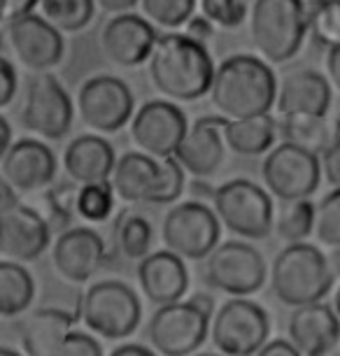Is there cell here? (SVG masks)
I'll list each match as a JSON object with an SVG mask.
<instances>
[{"label": "cell", "instance_id": "cell-37", "mask_svg": "<svg viewBox=\"0 0 340 356\" xmlns=\"http://www.w3.org/2000/svg\"><path fill=\"white\" fill-rule=\"evenodd\" d=\"M317 243L324 247H340V189H331L317 203L315 217Z\"/></svg>", "mask_w": 340, "mask_h": 356}, {"label": "cell", "instance_id": "cell-32", "mask_svg": "<svg viewBox=\"0 0 340 356\" xmlns=\"http://www.w3.org/2000/svg\"><path fill=\"white\" fill-rule=\"evenodd\" d=\"M96 0H40L38 10L61 33H79L91 24Z\"/></svg>", "mask_w": 340, "mask_h": 356}, {"label": "cell", "instance_id": "cell-25", "mask_svg": "<svg viewBox=\"0 0 340 356\" xmlns=\"http://www.w3.org/2000/svg\"><path fill=\"white\" fill-rule=\"evenodd\" d=\"M115 165H117V154L108 140L101 138V133L77 136L75 140H70L63 152L65 175L79 186L110 182Z\"/></svg>", "mask_w": 340, "mask_h": 356}, {"label": "cell", "instance_id": "cell-3", "mask_svg": "<svg viewBox=\"0 0 340 356\" xmlns=\"http://www.w3.org/2000/svg\"><path fill=\"white\" fill-rule=\"evenodd\" d=\"M336 275L329 259L319 247L310 243H289L273 259L270 289L280 303L301 307L317 303L331 291Z\"/></svg>", "mask_w": 340, "mask_h": 356}, {"label": "cell", "instance_id": "cell-44", "mask_svg": "<svg viewBox=\"0 0 340 356\" xmlns=\"http://www.w3.org/2000/svg\"><path fill=\"white\" fill-rule=\"evenodd\" d=\"M40 5V0H3V22L31 15Z\"/></svg>", "mask_w": 340, "mask_h": 356}, {"label": "cell", "instance_id": "cell-50", "mask_svg": "<svg viewBox=\"0 0 340 356\" xmlns=\"http://www.w3.org/2000/svg\"><path fill=\"white\" fill-rule=\"evenodd\" d=\"M326 259H329V266L336 277H340V247H331V252L326 254Z\"/></svg>", "mask_w": 340, "mask_h": 356}, {"label": "cell", "instance_id": "cell-1", "mask_svg": "<svg viewBox=\"0 0 340 356\" xmlns=\"http://www.w3.org/2000/svg\"><path fill=\"white\" fill-rule=\"evenodd\" d=\"M147 68L154 89L179 103H191L210 93L217 70L208 47L177 31L159 35Z\"/></svg>", "mask_w": 340, "mask_h": 356}, {"label": "cell", "instance_id": "cell-53", "mask_svg": "<svg viewBox=\"0 0 340 356\" xmlns=\"http://www.w3.org/2000/svg\"><path fill=\"white\" fill-rule=\"evenodd\" d=\"M0 356H22V354L15 352V349H10V347H3L0 349Z\"/></svg>", "mask_w": 340, "mask_h": 356}, {"label": "cell", "instance_id": "cell-4", "mask_svg": "<svg viewBox=\"0 0 340 356\" xmlns=\"http://www.w3.org/2000/svg\"><path fill=\"white\" fill-rule=\"evenodd\" d=\"M184 172L175 156L156 159L145 152H126L117 159L110 182L126 203L168 205L184 193Z\"/></svg>", "mask_w": 340, "mask_h": 356}, {"label": "cell", "instance_id": "cell-19", "mask_svg": "<svg viewBox=\"0 0 340 356\" xmlns=\"http://www.w3.org/2000/svg\"><path fill=\"white\" fill-rule=\"evenodd\" d=\"M51 228L42 212L31 205L17 203L0 210V254L3 259L31 264L49 247Z\"/></svg>", "mask_w": 340, "mask_h": 356}, {"label": "cell", "instance_id": "cell-10", "mask_svg": "<svg viewBox=\"0 0 340 356\" xmlns=\"http://www.w3.org/2000/svg\"><path fill=\"white\" fill-rule=\"evenodd\" d=\"M322 159L319 154L291 143H282L266 154L261 163V179L270 196L284 200L310 198L322 182Z\"/></svg>", "mask_w": 340, "mask_h": 356}, {"label": "cell", "instance_id": "cell-18", "mask_svg": "<svg viewBox=\"0 0 340 356\" xmlns=\"http://www.w3.org/2000/svg\"><path fill=\"white\" fill-rule=\"evenodd\" d=\"M108 261L105 243L101 233L89 226H75L58 233L56 243L51 245V264L58 277L70 284H84L101 273Z\"/></svg>", "mask_w": 340, "mask_h": 356}, {"label": "cell", "instance_id": "cell-29", "mask_svg": "<svg viewBox=\"0 0 340 356\" xmlns=\"http://www.w3.org/2000/svg\"><path fill=\"white\" fill-rule=\"evenodd\" d=\"M112 235H115L117 252H122L129 261H143L152 254L154 226H152V221L145 214L122 210L115 217Z\"/></svg>", "mask_w": 340, "mask_h": 356}, {"label": "cell", "instance_id": "cell-23", "mask_svg": "<svg viewBox=\"0 0 340 356\" xmlns=\"http://www.w3.org/2000/svg\"><path fill=\"white\" fill-rule=\"evenodd\" d=\"M286 331L303 356H326L340 335V317L333 305L317 300L294 307Z\"/></svg>", "mask_w": 340, "mask_h": 356}, {"label": "cell", "instance_id": "cell-33", "mask_svg": "<svg viewBox=\"0 0 340 356\" xmlns=\"http://www.w3.org/2000/svg\"><path fill=\"white\" fill-rule=\"evenodd\" d=\"M77 193L79 184L68 179V182H56L42 193V217L47 219L51 231L63 233L70 228L72 217H77Z\"/></svg>", "mask_w": 340, "mask_h": 356}, {"label": "cell", "instance_id": "cell-31", "mask_svg": "<svg viewBox=\"0 0 340 356\" xmlns=\"http://www.w3.org/2000/svg\"><path fill=\"white\" fill-rule=\"evenodd\" d=\"M315 217H317V207L310 203V198L284 200L280 212L275 214L273 231L286 245L303 243L308 235H315Z\"/></svg>", "mask_w": 340, "mask_h": 356}, {"label": "cell", "instance_id": "cell-41", "mask_svg": "<svg viewBox=\"0 0 340 356\" xmlns=\"http://www.w3.org/2000/svg\"><path fill=\"white\" fill-rule=\"evenodd\" d=\"M17 70L15 65L10 63V58H3L0 61V107H8L12 103L17 93Z\"/></svg>", "mask_w": 340, "mask_h": 356}, {"label": "cell", "instance_id": "cell-34", "mask_svg": "<svg viewBox=\"0 0 340 356\" xmlns=\"http://www.w3.org/2000/svg\"><path fill=\"white\" fill-rule=\"evenodd\" d=\"M308 33L319 47L340 44V0H308Z\"/></svg>", "mask_w": 340, "mask_h": 356}, {"label": "cell", "instance_id": "cell-43", "mask_svg": "<svg viewBox=\"0 0 340 356\" xmlns=\"http://www.w3.org/2000/svg\"><path fill=\"white\" fill-rule=\"evenodd\" d=\"M254 356H303V354L298 352V347L291 340L277 338V340L266 342V345L259 349Z\"/></svg>", "mask_w": 340, "mask_h": 356}, {"label": "cell", "instance_id": "cell-46", "mask_svg": "<svg viewBox=\"0 0 340 356\" xmlns=\"http://www.w3.org/2000/svg\"><path fill=\"white\" fill-rule=\"evenodd\" d=\"M140 0H96V5L110 15H124V12H131Z\"/></svg>", "mask_w": 340, "mask_h": 356}, {"label": "cell", "instance_id": "cell-48", "mask_svg": "<svg viewBox=\"0 0 340 356\" xmlns=\"http://www.w3.org/2000/svg\"><path fill=\"white\" fill-rule=\"evenodd\" d=\"M15 145V140H12V129H10V119L0 117V156H3L5 152L10 149V147Z\"/></svg>", "mask_w": 340, "mask_h": 356}, {"label": "cell", "instance_id": "cell-54", "mask_svg": "<svg viewBox=\"0 0 340 356\" xmlns=\"http://www.w3.org/2000/svg\"><path fill=\"white\" fill-rule=\"evenodd\" d=\"M336 136H340V117L336 119Z\"/></svg>", "mask_w": 340, "mask_h": 356}, {"label": "cell", "instance_id": "cell-55", "mask_svg": "<svg viewBox=\"0 0 340 356\" xmlns=\"http://www.w3.org/2000/svg\"><path fill=\"white\" fill-rule=\"evenodd\" d=\"M193 356H226V354H208L205 352V354H193Z\"/></svg>", "mask_w": 340, "mask_h": 356}, {"label": "cell", "instance_id": "cell-35", "mask_svg": "<svg viewBox=\"0 0 340 356\" xmlns=\"http://www.w3.org/2000/svg\"><path fill=\"white\" fill-rule=\"evenodd\" d=\"M115 186L112 182H96L82 184L77 193V217H82L89 224H101L108 221L115 210Z\"/></svg>", "mask_w": 340, "mask_h": 356}, {"label": "cell", "instance_id": "cell-47", "mask_svg": "<svg viewBox=\"0 0 340 356\" xmlns=\"http://www.w3.org/2000/svg\"><path fill=\"white\" fill-rule=\"evenodd\" d=\"M110 356H156V354L145 345H122V347L112 349Z\"/></svg>", "mask_w": 340, "mask_h": 356}, {"label": "cell", "instance_id": "cell-16", "mask_svg": "<svg viewBox=\"0 0 340 356\" xmlns=\"http://www.w3.org/2000/svg\"><path fill=\"white\" fill-rule=\"evenodd\" d=\"M5 40L24 68L49 72L63 58L65 44L61 31L54 29L42 15H24L5 22Z\"/></svg>", "mask_w": 340, "mask_h": 356}, {"label": "cell", "instance_id": "cell-14", "mask_svg": "<svg viewBox=\"0 0 340 356\" xmlns=\"http://www.w3.org/2000/svg\"><path fill=\"white\" fill-rule=\"evenodd\" d=\"M75 105L65 86L49 72H38L24 96L22 124L42 140H63L72 129Z\"/></svg>", "mask_w": 340, "mask_h": 356}, {"label": "cell", "instance_id": "cell-8", "mask_svg": "<svg viewBox=\"0 0 340 356\" xmlns=\"http://www.w3.org/2000/svg\"><path fill=\"white\" fill-rule=\"evenodd\" d=\"M222 221L215 207L201 200H184L175 205L161 221V240L165 250L184 261H203L219 245Z\"/></svg>", "mask_w": 340, "mask_h": 356}, {"label": "cell", "instance_id": "cell-9", "mask_svg": "<svg viewBox=\"0 0 340 356\" xmlns=\"http://www.w3.org/2000/svg\"><path fill=\"white\" fill-rule=\"evenodd\" d=\"M268 314L245 296H233L212 317V345L226 356H254L268 342Z\"/></svg>", "mask_w": 340, "mask_h": 356}, {"label": "cell", "instance_id": "cell-26", "mask_svg": "<svg viewBox=\"0 0 340 356\" xmlns=\"http://www.w3.org/2000/svg\"><path fill=\"white\" fill-rule=\"evenodd\" d=\"M77 319L70 312L54 305L33 310L19 324V338L26 356H58L65 338L72 331Z\"/></svg>", "mask_w": 340, "mask_h": 356}, {"label": "cell", "instance_id": "cell-40", "mask_svg": "<svg viewBox=\"0 0 340 356\" xmlns=\"http://www.w3.org/2000/svg\"><path fill=\"white\" fill-rule=\"evenodd\" d=\"M319 159H322L324 179L331 184V189H340V136H333L331 145Z\"/></svg>", "mask_w": 340, "mask_h": 356}, {"label": "cell", "instance_id": "cell-45", "mask_svg": "<svg viewBox=\"0 0 340 356\" xmlns=\"http://www.w3.org/2000/svg\"><path fill=\"white\" fill-rule=\"evenodd\" d=\"M326 77L340 91V44L326 51Z\"/></svg>", "mask_w": 340, "mask_h": 356}, {"label": "cell", "instance_id": "cell-36", "mask_svg": "<svg viewBox=\"0 0 340 356\" xmlns=\"http://www.w3.org/2000/svg\"><path fill=\"white\" fill-rule=\"evenodd\" d=\"M196 3L198 0H140V10L156 29L175 31L193 17Z\"/></svg>", "mask_w": 340, "mask_h": 356}, {"label": "cell", "instance_id": "cell-39", "mask_svg": "<svg viewBox=\"0 0 340 356\" xmlns=\"http://www.w3.org/2000/svg\"><path fill=\"white\" fill-rule=\"evenodd\" d=\"M58 356H103V349L98 345V340H93L89 333L70 331Z\"/></svg>", "mask_w": 340, "mask_h": 356}, {"label": "cell", "instance_id": "cell-52", "mask_svg": "<svg viewBox=\"0 0 340 356\" xmlns=\"http://www.w3.org/2000/svg\"><path fill=\"white\" fill-rule=\"evenodd\" d=\"M326 356H340V335H338V340H336V345L331 347V352L326 354Z\"/></svg>", "mask_w": 340, "mask_h": 356}, {"label": "cell", "instance_id": "cell-11", "mask_svg": "<svg viewBox=\"0 0 340 356\" xmlns=\"http://www.w3.org/2000/svg\"><path fill=\"white\" fill-rule=\"evenodd\" d=\"M268 268L257 247L245 240L219 243L205 259L203 282L229 296H250L264 286Z\"/></svg>", "mask_w": 340, "mask_h": 356}, {"label": "cell", "instance_id": "cell-15", "mask_svg": "<svg viewBox=\"0 0 340 356\" xmlns=\"http://www.w3.org/2000/svg\"><path fill=\"white\" fill-rule=\"evenodd\" d=\"M189 131L184 112L168 98H154L140 105L131 119V140L140 152L156 159L175 156Z\"/></svg>", "mask_w": 340, "mask_h": 356}, {"label": "cell", "instance_id": "cell-7", "mask_svg": "<svg viewBox=\"0 0 340 356\" xmlns=\"http://www.w3.org/2000/svg\"><path fill=\"white\" fill-rule=\"evenodd\" d=\"M212 207L226 231L243 240H264L275 226V210L268 189L243 177L217 186Z\"/></svg>", "mask_w": 340, "mask_h": 356}, {"label": "cell", "instance_id": "cell-20", "mask_svg": "<svg viewBox=\"0 0 340 356\" xmlns=\"http://www.w3.org/2000/svg\"><path fill=\"white\" fill-rule=\"evenodd\" d=\"M229 119L222 114H203L189 124V131L177 147L175 159L191 177H212L224 163L226 140L224 126Z\"/></svg>", "mask_w": 340, "mask_h": 356}, {"label": "cell", "instance_id": "cell-12", "mask_svg": "<svg viewBox=\"0 0 340 356\" xmlns=\"http://www.w3.org/2000/svg\"><path fill=\"white\" fill-rule=\"evenodd\" d=\"M75 107L84 126L105 136L131 124L136 114V98L124 79L115 75H93L79 84Z\"/></svg>", "mask_w": 340, "mask_h": 356}, {"label": "cell", "instance_id": "cell-17", "mask_svg": "<svg viewBox=\"0 0 340 356\" xmlns=\"http://www.w3.org/2000/svg\"><path fill=\"white\" fill-rule=\"evenodd\" d=\"M156 26L143 15H112L101 31V51L117 68H138L156 47Z\"/></svg>", "mask_w": 340, "mask_h": 356}, {"label": "cell", "instance_id": "cell-38", "mask_svg": "<svg viewBox=\"0 0 340 356\" xmlns=\"http://www.w3.org/2000/svg\"><path fill=\"white\" fill-rule=\"evenodd\" d=\"M198 5H201V15L224 31H236L248 19V8L243 0H198Z\"/></svg>", "mask_w": 340, "mask_h": 356}, {"label": "cell", "instance_id": "cell-21", "mask_svg": "<svg viewBox=\"0 0 340 356\" xmlns=\"http://www.w3.org/2000/svg\"><path fill=\"white\" fill-rule=\"evenodd\" d=\"M56 156L44 143L22 138L0 156V175L19 193L47 189L56 179Z\"/></svg>", "mask_w": 340, "mask_h": 356}, {"label": "cell", "instance_id": "cell-27", "mask_svg": "<svg viewBox=\"0 0 340 356\" xmlns=\"http://www.w3.org/2000/svg\"><path fill=\"white\" fill-rule=\"evenodd\" d=\"M280 126L270 114L252 119H238V122H226L224 126V140L226 147L233 149L240 156H261L270 152L273 143L277 138Z\"/></svg>", "mask_w": 340, "mask_h": 356}, {"label": "cell", "instance_id": "cell-6", "mask_svg": "<svg viewBox=\"0 0 340 356\" xmlns=\"http://www.w3.org/2000/svg\"><path fill=\"white\" fill-rule=\"evenodd\" d=\"M143 319L140 298L126 282L101 280L84 291L82 321L91 333L105 340H124L136 333Z\"/></svg>", "mask_w": 340, "mask_h": 356}, {"label": "cell", "instance_id": "cell-5", "mask_svg": "<svg viewBox=\"0 0 340 356\" xmlns=\"http://www.w3.org/2000/svg\"><path fill=\"white\" fill-rule=\"evenodd\" d=\"M308 35L305 0H254L250 10V38L268 63H286L301 51Z\"/></svg>", "mask_w": 340, "mask_h": 356}, {"label": "cell", "instance_id": "cell-28", "mask_svg": "<svg viewBox=\"0 0 340 356\" xmlns=\"http://www.w3.org/2000/svg\"><path fill=\"white\" fill-rule=\"evenodd\" d=\"M35 298V282L19 261H0V314L17 317L26 312Z\"/></svg>", "mask_w": 340, "mask_h": 356}, {"label": "cell", "instance_id": "cell-24", "mask_svg": "<svg viewBox=\"0 0 340 356\" xmlns=\"http://www.w3.org/2000/svg\"><path fill=\"white\" fill-rule=\"evenodd\" d=\"M331 82L317 70H294L277 86L275 110L280 117H326L331 107Z\"/></svg>", "mask_w": 340, "mask_h": 356}, {"label": "cell", "instance_id": "cell-49", "mask_svg": "<svg viewBox=\"0 0 340 356\" xmlns=\"http://www.w3.org/2000/svg\"><path fill=\"white\" fill-rule=\"evenodd\" d=\"M189 300H193V303H196L198 307H201V310H205L210 314V317H215V300H212V296L210 293H196V296H191Z\"/></svg>", "mask_w": 340, "mask_h": 356}, {"label": "cell", "instance_id": "cell-30", "mask_svg": "<svg viewBox=\"0 0 340 356\" xmlns=\"http://www.w3.org/2000/svg\"><path fill=\"white\" fill-rule=\"evenodd\" d=\"M280 136L284 143L298 145L303 149L322 156L326 147L331 145V133L326 117H310V114H296V117H280Z\"/></svg>", "mask_w": 340, "mask_h": 356}, {"label": "cell", "instance_id": "cell-42", "mask_svg": "<svg viewBox=\"0 0 340 356\" xmlns=\"http://www.w3.org/2000/svg\"><path fill=\"white\" fill-rule=\"evenodd\" d=\"M184 33L196 40V42L205 44L212 35H215V24H212L205 15H193L189 22L184 24Z\"/></svg>", "mask_w": 340, "mask_h": 356}, {"label": "cell", "instance_id": "cell-22", "mask_svg": "<svg viewBox=\"0 0 340 356\" xmlns=\"http://www.w3.org/2000/svg\"><path fill=\"white\" fill-rule=\"evenodd\" d=\"M138 284L149 303H177L189 289V270H186L184 259L170 250L152 252L138 266Z\"/></svg>", "mask_w": 340, "mask_h": 356}, {"label": "cell", "instance_id": "cell-2", "mask_svg": "<svg viewBox=\"0 0 340 356\" xmlns=\"http://www.w3.org/2000/svg\"><path fill=\"white\" fill-rule=\"evenodd\" d=\"M277 79L268 61L254 54H233L217 65L210 100L217 114L238 122L270 114L277 100Z\"/></svg>", "mask_w": 340, "mask_h": 356}, {"label": "cell", "instance_id": "cell-51", "mask_svg": "<svg viewBox=\"0 0 340 356\" xmlns=\"http://www.w3.org/2000/svg\"><path fill=\"white\" fill-rule=\"evenodd\" d=\"M333 310H336L338 317H340V286L336 289V298H333Z\"/></svg>", "mask_w": 340, "mask_h": 356}, {"label": "cell", "instance_id": "cell-13", "mask_svg": "<svg viewBox=\"0 0 340 356\" xmlns=\"http://www.w3.org/2000/svg\"><path fill=\"white\" fill-rule=\"evenodd\" d=\"M212 317L193 300L159 305L147 326L149 345L161 356H191L210 335Z\"/></svg>", "mask_w": 340, "mask_h": 356}]
</instances>
